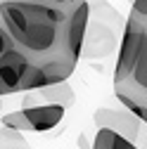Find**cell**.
I'll list each match as a JSON object with an SVG mask.
<instances>
[{"instance_id":"1","label":"cell","mask_w":147,"mask_h":149,"mask_svg":"<svg viewBox=\"0 0 147 149\" xmlns=\"http://www.w3.org/2000/svg\"><path fill=\"white\" fill-rule=\"evenodd\" d=\"M88 0H0V24L12 45L41 66L48 85L69 81L88 29Z\"/></svg>"},{"instance_id":"6","label":"cell","mask_w":147,"mask_h":149,"mask_svg":"<svg viewBox=\"0 0 147 149\" xmlns=\"http://www.w3.org/2000/svg\"><path fill=\"white\" fill-rule=\"evenodd\" d=\"M24 116L31 123L33 133H48V130L57 128L64 118V104H52V102H36V104H22Z\"/></svg>"},{"instance_id":"4","label":"cell","mask_w":147,"mask_h":149,"mask_svg":"<svg viewBox=\"0 0 147 149\" xmlns=\"http://www.w3.org/2000/svg\"><path fill=\"white\" fill-rule=\"evenodd\" d=\"M114 95H116V100L119 97H131V100H138V102L147 104V31L142 36L140 52H138V59H135L131 76L121 83H114Z\"/></svg>"},{"instance_id":"11","label":"cell","mask_w":147,"mask_h":149,"mask_svg":"<svg viewBox=\"0 0 147 149\" xmlns=\"http://www.w3.org/2000/svg\"><path fill=\"white\" fill-rule=\"evenodd\" d=\"M0 123L3 125H10V128H17V130H22V133H33L31 130V123L29 118L24 116V111H10V114H3L0 116Z\"/></svg>"},{"instance_id":"2","label":"cell","mask_w":147,"mask_h":149,"mask_svg":"<svg viewBox=\"0 0 147 149\" xmlns=\"http://www.w3.org/2000/svg\"><path fill=\"white\" fill-rule=\"evenodd\" d=\"M88 5H90V12H88V29H85L81 57L102 59V57H109L121 45L126 19L107 0H88Z\"/></svg>"},{"instance_id":"5","label":"cell","mask_w":147,"mask_h":149,"mask_svg":"<svg viewBox=\"0 0 147 149\" xmlns=\"http://www.w3.org/2000/svg\"><path fill=\"white\" fill-rule=\"evenodd\" d=\"M97 128H109V130H116V133L126 135L128 140H138L140 135V118L133 114L131 109H112V107H100L93 116Z\"/></svg>"},{"instance_id":"10","label":"cell","mask_w":147,"mask_h":149,"mask_svg":"<svg viewBox=\"0 0 147 149\" xmlns=\"http://www.w3.org/2000/svg\"><path fill=\"white\" fill-rule=\"evenodd\" d=\"M0 149H29V142L22 130L3 125L0 128Z\"/></svg>"},{"instance_id":"7","label":"cell","mask_w":147,"mask_h":149,"mask_svg":"<svg viewBox=\"0 0 147 149\" xmlns=\"http://www.w3.org/2000/svg\"><path fill=\"white\" fill-rule=\"evenodd\" d=\"M29 64L31 62L17 47H10L3 57H0V81L5 83L10 95L22 92V81H24V73H26Z\"/></svg>"},{"instance_id":"9","label":"cell","mask_w":147,"mask_h":149,"mask_svg":"<svg viewBox=\"0 0 147 149\" xmlns=\"http://www.w3.org/2000/svg\"><path fill=\"white\" fill-rule=\"evenodd\" d=\"M90 149H138V144L133 140H128L126 135L116 133V130H109V128H97L93 147Z\"/></svg>"},{"instance_id":"8","label":"cell","mask_w":147,"mask_h":149,"mask_svg":"<svg viewBox=\"0 0 147 149\" xmlns=\"http://www.w3.org/2000/svg\"><path fill=\"white\" fill-rule=\"evenodd\" d=\"M76 95H74V88L69 85V81H57V83H50L43 88H36L24 92V102L22 104H36V102H52V104H64L71 107Z\"/></svg>"},{"instance_id":"12","label":"cell","mask_w":147,"mask_h":149,"mask_svg":"<svg viewBox=\"0 0 147 149\" xmlns=\"http://www.w3.org/2000/svg\"><path fill=\"white\" fill-rule=\"evenodd\" d=\"M131 17H135V19L147 29V0H133V5H131Z\"/></svg>"},{"instance_id":"3","label":"cell","mask_w":147,"mask_h":149,"mask_svg":"<svg viewBox=\"0 0 147 149\" xmlns=\"http://www.w3.org/2000/svg\"><path fill=\"white\" fill-rule=\"evenodd\" d=\"M145 26L135 19V17L128 14L126 19V29H123V38L119 45V59L114 66V83H121L131 76V71L135 66L138 59V52H140V43H142V36H145Z\"/></svg>"},{"instance_id":"13","label":"cell","mask_w":147,"mask_h":149,"mask_svg":"<svg viewBox=\"0 0 147 149\" xmlns=\"http://www.w3.org/2000/svg\"><path fill=\"white\" fill-rule=\"evenodd\" d=\"M5 95H10V92H7V88H5V83L0 81V97H5Z\"/></svg>"}]
</instances>
